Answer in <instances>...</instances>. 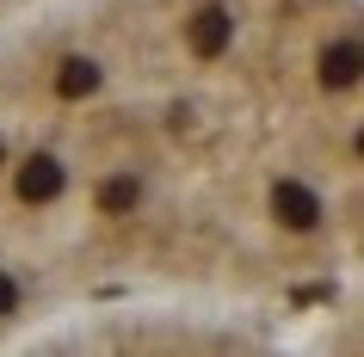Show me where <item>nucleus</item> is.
Segmentation results:
<instances>
[{
    "instance_id": "1",
    "label": "nucleus",
    "mask_w": 364,
    "mask_h": 357,
    "mask_svg": "<svg viewBox=\"0 0 364 357\" xmlns=\"http://www.w3.org/2000/svg\"><path fill=\"white\" fill-rule=\"evenodd\" d=\"M272 209H278V222H284V228H296V234L321 222V197H315L309 185H296V179H284V185L272 191Z\"/></svg>"
},
{
    "instance_id": "7",
    "label": "nucleus",
    "mask_w": 364,
    "mask_h": 357,
    "mask_svg": "<svg viewBox=\"0 0 364 357\" xmlns=\"http://www.w3.org/2000/svg\"><path fill=\"white\" fill-rule=\"evenodd\" d=\"M13 302H19V290H13V278L0 271V314H13Z\"/></svg>"
},
{
    "instance_id": "2",
    "label": "nucleus",
    "mask_w": 364,
    "mask_h": 357,
    "mask_svg": "<svg viewBox=\"0 0 364 357\" xmlns=\"http://www.w3.org/2000/svg\"><path fill=\"white\" fill-rule=\"evenodd\" d=\"M229 38H235V19L223 13V6H204V13L192 19V50H198L204 62L223 56V50H229Z\"/></svg>"
},
{
    "instance_id": "5",
    "label": "nucleus",
    "mask_w": 364,
    "mask_h": 357,
    "mask_svg": "<svg viewBox=\"0 0 364 357\" xmlns=\"http://www.w3.org/2000/svg\"><path fill=\"white\" fill-rule=\"evenodd\" d=\"M321 80L327 87H352L358 80V43H333L321 56Z\"/></svg>"
},
{
    "instance_id": "4",
    "label": "nucleus",
    "mask_w": 364,
    "mask_h": 357,
    "mask_svg": "<svg viewBox=\"0 0 364 357\" xmlns=\"http://www.w3.org/2000/svg\"><path fill=\"white\" fill-rule=\"evenodd\" d=\"M93 87H99V68L87 56H68V62H62V75H56V93L62 99H87Z\"/></svg>"
},
{
    "instance_id": "3",
    "label": "nucleus",
    "mask_w": 364,
    "mask_h": 357,
    "mask_svg": "<svg viewBox=\"0 0 364 357\" xmlns=\"http://www.w3.org/2000/svg\"><path fill=\"white\" fill-rule=\"evenodd\" d=\"M56 191H62V167L50 160V154H31V160L19 167V197L25 204H50Z\"/></svg>"
},
{
    "instance_id": "6",
    "label": "nucleus",
    "mask_w": 364,
    "mask_h": 357,
    "mask_svg": "<svg viewBox=\"0 0 364 357\" xmlns=\"http://www.w3.org/2000/svg\"><path fill=\"white\" fill-rule=\"evenodd\" d=\"M99 209H105V216H124V209H136V179H105V191H99Z\"/></svg>"
}]
</instances>
